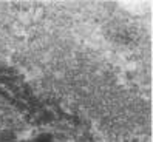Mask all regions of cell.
<instances>
[{
  "instance_id": "6da1fadb",
  "label": "cell",
  "mask_w": 153,
  "mask_h": 142,
  "mask_svg": "<svg viewBox=\"0 0 153 142\" xmlns=\"http://www.w3.org/2000/svg\"><path fill=\"white\" fill-rule=\"evenodd\" d=\"M33 142H54V138H53L51 133H39Z\"/></svg>"
},
{
  "instance_id": "7a4b0ae2",
  "label": "cell",
  "mask_w": 153,
  "mask_h": 142,
  "mask_svg": "<svg viewBox=\"0 0 153 142\" xmlns=\"http://www.w3.org/2000/svg\"><path fill=\"white\" fill-rule=\"evenodd\" d=\"M22 142H26V141H22Z\"/></svg>"
}]
</instances>
